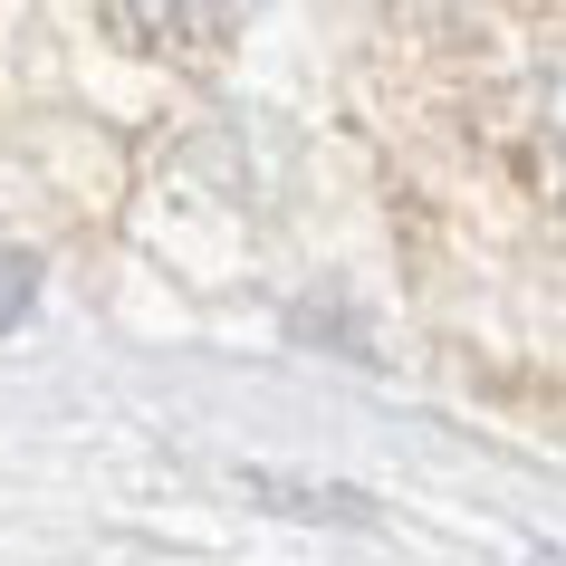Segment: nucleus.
Here are the masks:
<instances>
[{
    "instance_id": "f257e3e1",
    "label": "nucleus",
    "mask_w": 566,
    "mask_h": 566,
    "mask_svg": "<svg viewBox=\"0 0 566 566\" xmlns=\"http://www.w3.org/2000/svg\"><path fill=\"white\" fill-rule=\"evenodd\" d=\"M30 298H39V269L20 260V250H0V327H20V317H30Z\"/></svg>"
},
{
    "instance_id": "f03ea898",
    "label": "nucleus",
    "mask_w": 566,
    "mask_h": 566,
    "mask_svg": "<svg viewBox=\"0 0 566 566\" xmlns=\"http://www.w3.org/2000/svg\"><path fill=\"white\" fill-rule=\"evenodd\" d=\"M557 135H566V96H557Z\"/></svg>"
}]
</instances>
